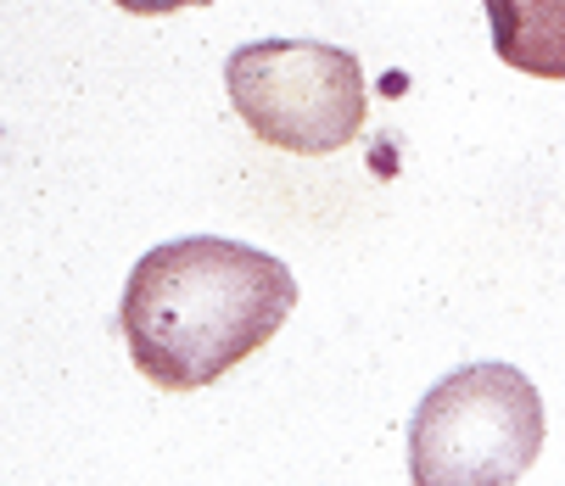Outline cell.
Instances as JSON below:
<instances>
[{"label": "cell", "instance_id": "cell-1", "mask_svg": "<svg viewBox=\"0 0 565 486\" xmlns=\"http://www.w3.org/2000/svg\"><path fill=\"white\" fill-rule=\"evenodd\" d=\"M291 307L297 280L280 258L218 235H185L129 269L118 324L151 386L196 391L264 353Z\"/></svg>", "mask_w": 565, "mask_h": 486}, {"label": "cell", "instance_id": "cell-2", "mask_svg": "<svg viewBox=\"0 0 565 486\" xmlns=\"http://www.w3.org/2000/svg\"><path fill=\"white\" fill-rule=\"evenodd\" d=\"M543 453V397L515 364L443 375L409 420V475L420 486H515Z\"/></svg>", "mask_w": 565, "mask_h": 486}, {"label": "cell", "instance_id": "cell-3", "mask_svg": "<svg viewBox=\"0 0 565 486\" xmlns=\"http://www.w3.org/2000/svg\"><path fill=\"white\" fill-rule=\"evenodd\" d=\"M224 90L264 145L291 156H331L359 140L370 90L353 51L326 40H253L230 51Z\"/></svg>", "mask_w": 565, "mask_h": 486}, {"label": "cell", "instance_id": "cell-4", "mask_svg": "<svg viewBox=\"0 0 565 486\" xmlns=\"http://www.w3.org/2000/svg\"><path fill=\"white\" fill-rule=\"evenodd\" d=\"M504 67L532 78H565V0H481Z\"/></svg>", "mask_w": 565, "mask_h": 486}, {"label": "cell", "instance_id": "cell-5", "mask_svg": "<svg viewBox=\"0 0 565 486\" xmlns=\"http://www.w3.org/2000/svg\"><path fill=\"white\" fill-rule=\"evenodd\" d=\"M129 18H169V12H185V7H213V0H118Z\"/></svg>", "mask_w": 565, "mask_h": 486}]
</instances>
